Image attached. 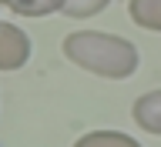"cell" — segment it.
<instances>
[{
  "label": "cell",
  "mask_w": 161,
  "mask_h": 147,
  "mask_svg": "<svg viewBox=\"0 0 161 147\" xmlns=\"http://www.w3.org/2000/svg\"><path fill=\"white\" fill-rule=\"evenodd\" d=\"M64 57L77 64L87 74L108 80H124L138 70V47L118 34H104V30H77L64 37Z\"/></svg>",
  "instance_id": "obj_1"
},
{
  "label": "cell",
  "mask_w": 161,
  "mask_h": 147,
  "mask_svg": "<svg viewBox=\"0 0 161 147\" xmlns=\"http://www.w3.org/2000/svg\"><path fill=\"white\" fill-rule=\"evenodd\" d=\"M30 57V37L17 24L0 20V70H20Z\"/></svg>",
  "instance_id": "obj_2"
},
{
  "label": "cell",
  "mask_w": 161,
  "mask_h": 147,
  "mask_svg": "<svg viewBox=\"0 0 161 147\" xmlns=\"http://www.w3.org/2000/svg\"><path fill=\"white\" fill-rule=\"evenodd\" d=\"M131 117H134V124H138L141 130L161 137V87L141 94V97L134 100V107H131Z\"/></svg>",
  "instance_id": "obj_3"
},
{
  "label": "cell",
  "mask_w": 161,
  "mask_h": 147,
  "mask_svg": "<svg viewBox=\"0 0 161 147\" xmlns=\"http://www.w3.org/2000/svg\"><path fill=\"white\" fill-rule=\"evenodd\" d=\"M128 17L138 27L161 34V0H128Z\"/></svg>",
  "instance_id": "obj_4"
},
{
  "label": "cell",
  "mask_w": 161,
  "mask_h": 147,
  "mask_svg": "<svg viewBox=\"0 0 161 147\" xmlns=\"http://www.w3.org/2000/svg\"><path fill=\"white\" fill-rule=\"evenodd\" d=\"M108 3L111 0H64V10H60V13H67V17H74V20H84V17L101 13Z\"/></svg>",
  "instance_id": "obj_7"
},
{
  "label": "cell",
  "mask_w": 161,
  "mask_h": 147,
  "mask_svg": "<svg viewBox=\"0 0 161 147\" xmlns=\"http://www.w3.org/2000/svg\"><path fill=\"white\" fill-rule=\"evenodd\" d=\"M74 147H141V144L124 130H91Z\"/></svg>",
  "instance_id": "obj_5"
},
{
  "label": "cell",
  "mask_w": 161,
  "mask_h": 147,
  "mask_svg": "<svg viewBox=\"0 0 161 147\" xmlns=\"http://www.w3.org/2000/svg\"><path fill=\"white\" fill-rule=\"evenodd\" d=\"M0 3L20 17H47V13L64 10V0H0Z\"/></svg>",
  "instance_id": "obj_6"
}]
</instances>
